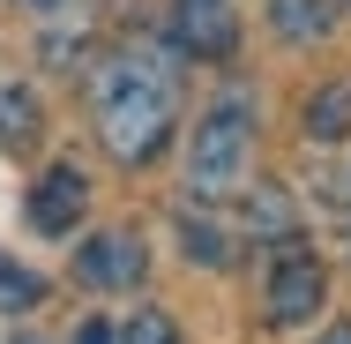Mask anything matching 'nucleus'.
Segmentation results:
<instances>
[{"mask_svg":"<svg viewBox=\"0 0 351 344\" xmlns=\"http://www.w3.org/2000/svg\"><path fill=\"white\" fill-rule=\"evenodd\" d=\"M172 105H180L172 68H165L157 53H142V45L105 53L97 75H90V120H97V142H105L120 165H149V157L165 150Z\"/></svg>","mask_w":351,"mask_h":344,"instance_id":"obj_1","label":"nucleus"},{"mask_svg":"<svg viewBox=\"0 0 351 344\" xmlns=\"http://www.w3.org/2000/svg\"><path fill=\"white\" fill-rule=\"evenodd\" d=\"M247 165H254V105L247 98H224L210 120L195 128V157H187V187L202 203H224L247 187Z\"/></svg>","mask_w":351,"mask_h":344,"instance_id":"obj_2","label":"nucleus"},{"mask_svg":"<svg viewBox=\"0 0 351 344\" xmlns=\"http://www.w3.org/2000/svg\"><path fill=\"white\" fill-rule=\"evenodd\" d=\"M75 277L90 292H135L142 277H149V247H142L135 232H97V240H82Z\"/></svg>","mask_w":351,"mask_h":344,"instance_id":"obj_3","label":"nucleus"},{"mask_svg":"<svg viewBox=\"0 0 351 344\" xmlns=\"http://www.w3.org/2000/svg\"><path fill=\"white\" fill-rule=\"evenodd\" d=\"M172 45L187 60H232L239 53V15L232 0H180L172 8Z\"/></svg>","mask_w":351,"mask_h":344,"instance_id":"obj_4","label":"nucleus"},{"mask_svg":"<svg viewBox=\"0 0 351 344\" xmlns=\"http://www.w3.org/2000/svg\"><path fill=\"white\" fill-rule=\"evenodd\" d=\"M322 299H329V270H322L314 255H284L277 270H269V322H277V330L314 322Z\"/></svg>","mask_w":351,"mask_h":344,"instance_id":"obj_5","label":"nucleus"},{"mask_svg":"<svg viewBox=\"0 0 351 344\" xmlns=\"http://www.w3.org/2000/svg\"><path fill=\"white\" fill-rule=\"evenodd\" d=\"M82 209H90V180H82L75 165H53V172L30 187V225H38V232H75Z\"/></svg>","mask_w":351,"mask_h":344,"instance_id":"obj_6","label":"nucleus"},{"mask_svg":"<svg viewBox=\"0 0 351 344\" xmlns=\"http://www.w3.org/2000/svg\"><path fill=\"white\" fill-rule=\"evenodd\" d=\"M269 30L291 45H322L337 30V0H269Z\"/></svg>","mask_w":351,"mask_h":344,"instance_id":"obj_7","label":"nucleus"},{"mask_svg":"<svg viewBox=\"0 0 351 344\" xmlns=\"http://www.w3.org/2000/svg\"><path fill=\"white\" fill-rule=\"evenodd\" d=\"M306 135H314V142H344L351 135V75L322 82V90L306 98Z\"/></svg>","mask_w":351,"mask_h":344,"instance_id":"obj_8","label":"nucleus"},{"mask_svg":"<svg viewBox=\"0 0 351 344\" xmlns=\"http://www.w3.org/2000/svg\"><path fill=\"white\" fill-rule=\"evenodd\" d=\"M38 142V98L23 82H0V150H30Z\"/></svg>","mask_w":351,"mask_h":344,"instance_id":"obj_9","label":"nucleus"},{"mask_svg":"<svg viewBox=\"0 0 351 344\" xmlns=\"http://www.w3.org/2000/svg\"><path fill=\"white\" fill-rule=\"evenodd\" d=\"M38 299H45V277L23 270L15 255H0V314H30Z\"/></svg>","mask_w":351,"mask_h":344,"instance_id":"obj_10","label":"nucleus"},{"mask_svg":"<svg viewBox=\"0 0 351 344\" xmlns=\"http://www.w3.org/2000/svg\"><path fill=\"white\" fill-rule=\"evenodd\" d=\"M120 344H180V330H172V322H165V314H157V307H142L135 322H128V330H120Z\"/></svg>","mask_w":351,"mask_h":344,"instance_id":"obj_11","label":"nucleus"},{"mask_svg":"<svg viewBox=\"0 0 351 344\" xmlns=\"http://www.w3.org/2000/svg\"><path fill=\"white\" fill-rule=\"evenodd\" d=\"M187 255H195V262H224V247H217V232H202V225H187Z\"/></svg>","mask_w":351,"mask_h":344,"instance_id":"obj_12","label":"nucleus"},{"mask_svg":"<svg viewBox=\"0 0 351 344\" xmlns=\"http://www.w3.org/2000/svg\"><path fill=\"white\" fill-rule=\"evenodd\" d=\"M75 344H120V337H112V322H82V330H75Z\"/></svg>","mask_w":351,"mask_h":344,"instance_id":"obj_13","label":"nucleus"},{"mask_svg":"<svg viewBox=\"0 0 351 344\" xmlns=\"http://www.w3.org/2000/svg\"><path fill=\"white\" fill-rule=\"evenodd\" d=\"M322 344H351V322H337V330H329V337H322Z\"/></svg>","mask_w":351,"mask_h":344,"instance_id":"obj_14","label":"nucleus"},{"mask_svg":"<svg viewBox=\"0 0 351 344\" xmlns=\"http://www.w3.org/2000/svg\"><path fill=\"white\" fill-rule=\"evenodd\" d=\"M23 8H38V15H53V8H60V0H23Z\"/></svg>","mask_w":351,"mask_h":344,"instance_id":"obj_15","label":"nucleus"}]
</instances>
